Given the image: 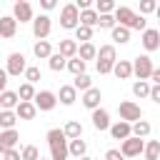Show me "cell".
<instances>
[{
	"instance_id": "11",
	"label": "cell",
	"mask_w": 160,
	"mask_h": 160,
	"mask_svg": "<svg viewBox=\"0 0 160 160\" xmlns=\"http://www.w3.org/2000/svg\"><path fill=\"white\" fill-rule=\"evenodd\" d=\"M18 140H20V132L18 130H0V152L5 155L8 150H15Z\"/></svg>"
},
{
	"instance_id": "43",
	"label": "cell",
	"mask_w": 160,
	"mask_h": 160,
	"mask_svg": "<svg viewBox=\"0 0 160 160\" xmlns=\"http://www.w3.org/2000/svg\"><path fill=\"white\" fill-rule=\"evenodd\" d=\"M8 78H10V75H8V70H5V68H0V95L8 90Z\"/></svg>"
},
{
	"instance_id": "14",
	"label": "cell",
	"mask_w": 160,
	"mask_h": 160,
	"mask_svg": "<svg viewBox=\"0 0 160 160\" xmlns=\"http://www.w3.org/2000/svg\"><path fill=\"white\" fill-rule=\"evenodd\" d=\"M142 48H145L148 52L158 50V48H160V30H155V28H148V30L142 32Z\"/></svg>"
},
{
	"instance_id": "49",
	"label": "cell",
	"mask_w": 160,
	"mask_h": 160,
	"mask_svg": "<svg viewBox=\"0 0 160 160\" xmlns=\"http://www.w3.org/2000/svg\"><path fill=\"white\" fill-rule=\"evenodd\" d=\"M150 80H152V85H160V68H155V70H152Z\"/></svg>"
},
{
	"instance_id": "30",
	"label": "cell",
	"mask_w": 160,
	"mask_h": 160,
	"mask_svg": "<svg viewBox=\"0 0 160 160\" xmlns=\"http://www.w3.org/2000/svg\"><path fill=\"white\" fill-rule=\"evenodd\" d=\"M98 20H100V15H98V10H92V8L80 12V25H85V28H95Z\"/></svg>"
},
{
	"instance_id": "48",
	"label": "cell",
	"mask_w": 160,
	"mask_h": 160,
	"mask_svg": "<svg viewBox=\"0 0 160 160\" xmlns=\"http://www.w3.org/2000/svg\"><path fill=\"white\" fill-rule=\"evenodd\" d=\"M40 5H42V10H52L58 2H55V0H40Z\"/></svg>"
},
{
	"instance_id": "2",
	"label": "cell",
	"mask_w": 160,
	"mask_h": 160,
	"mask_svg": "<svg viewBox=\"0 0 160 160\" xmlns=\"http://www.w3.org/2000/svg\"><path fill=\"white\" fill-rule=\"evenodd\" d=\"M115 22H120L122 28H128V30H148V22H145V18L142 15H138L135 10H130V8H125V5H120V8H115Z\"/></svg>"
},
{
	"instance_id": "19",
	"label": "cell",
	"mask_w": 160,
	"mask_h": 160,
	"mask_svg": "<svg viewBox=\"0 0 160 160\" xmlns=\"http://www.w3.org/2000/svg\"><path fill=\"white\" fill-rule=\"evenodd\" d=\"M112 75H115L118 80H128V78L132 75V62H130V60H118L115 68H112Z\"/></svg>"
},
{
	"instance_id": "5",
	"label": "cell",
	"mask_w": 160,
	"mask_h": 160,
	"mask_svg": "<svg viewBox=\"0 0 160 160\" xmlns=\"http://www.w3.org/2000/svg\"><path fill=\"white\" fill-rule=\"evenodd\" d=\"M152 70H155V65H152V60H150L148 55H138V58L132 60V75H135L138 80H150Z\"/></svg>"
},
{
	"instance_id": "44",
	"label": "cell",
	"mask_w": 160,
	"mask_h": 160,
	"mask_svg": "<svg viewBox=\"0 0 160 160\" xmlns=\"http://www.w3.org/2000/svg\"><path fill=\"white\" fill-rule=\"evenodd\" d=\"M95 68H98V72H100V75H108V72H112V68H115V65H108V62H100V60H98V62H95Z\"/></svg>"
},
{
	"instance_id": "54",
	"label": "cell",
	"mask_w": 160,
	"mask_h": 160,
	"mask_svg": "<svg viewBox=\"0 0 160 160\" xmlns=\"http://www.w3.org/2000/svg\"><path fill=\"white\" fill-rule=\"evenodd\" d=\"M158 20H160V18H158Z\"/></svg>"
},
{
	"instance_id": "1",
	"label": "cell",
	"mask_w": 160,
	"mask_h": 160,
	"mask_svg": "<svg viewBox=\"0 0 160 160\" xmlns=\"http://www.w3.org/2000/svg\"><path fill=\"white\" fill-rule=\"evenodd\" d=\"M68 138L60 128H52L48 130V145H50V160H68L70 150H68Z\"/></svg>"
},
{
	"instance_id": "10",
	"label": "cell",
	"mask_w": 160,
	"mask_h": 160,
	"mask_svg": "<svg viewBox=\"0 0 160 160\" xmlns=\"http://www.w3.org/2000/svg\"><path fill=\"white\" fill-rule=\"evenodd\" d=\"M50 30H52L50 15H38V18L32 20V35H35L38 40H45V38L50 35Z\"/></svg>"
},
{
	"instance_id": "50",
	"label": "cell",
	"mask_w": 160,
	"mask_h": 160,
	"mask_svg": "<svg viewBox=\"0 0 160 160\" xmlns=\"http://www.w3.org/2000/svg\"><path fill=\"white\" fill-rule=\"evenodd\" d=\"M155 15H158V18H160V5H158V10H155Z\"/></svg>"
},
{
	"instance_id": "46",
	"label": "cell",
	"mask_w": 160,
	"mask_h": 160,
	"mask_svg": "<svg viewBox=\"0 0 160 160\" xmlns=\"http://www.w3.org/2000/svg\"><path fill=\"white\" fill-rule=\"evenodd\" d=\"M105 160H122V152L120 150H108L105 152Z\"/></svg>"
},
{
	"instance_id": "45",
	"label": "cell",
	"mask_w": 160,
	"mask_h": 160,
	"mask_svg": "<svg viewBox=\"0 0 160 160\" xmlns=\"http://www.w3.org/2000/svg\"><path fill=\"white\" fill-rule=\"evenodd\" d=\"M150 100L160 105V85H152V88H150Z\"/></svg>"
},
{
	"instance_id": "40",
	"label": "cell",
	"mask_w": 160,
	"mask_h": 160,
	"mask_svg": "<svg viewBox=\"0 0 160 160\" xmlns=\"http://www.w3.org/2000/svg\"><path fill=\"white\" fill-rule=\"evenodd\" d=\"M25 80H28L30 85H35V82L40 80V68H35V65H28V70H25Z\"/></svg>"
},
{
	"instance_id": "7",
	"label": "cell",
	"mask_w": 160,
	"mask_h": 160,
	"mask_svg": "<svg viewBox=\"0 0 160 160\" xmlns=\"http://www.w3.org/2000/svg\"><path fill=\"white\" fill-rule=\"evenodd\" d=\"M8 75H25V70H28V62H25V55L22 52H10L8 55Z\"/></svg>"
},
{
	"instance_id": "17",
	"label": "cell",
	"mask_w": 160,
	"mask_h": 160,
	"mask_svg": "<svg viewBox=\"0 0 160 160\" xmlns=\"http://www.w3.org/2000/svg\"><path fill=\"white\" fill-rule=\"evenodd\" d=\"M78 42L75 40H60V45H58V52L65 58V60H72V58H78Z\"/></svg>"
},
{
	"instance_id": "35",
	"label": "cell",
	"mask_w": 160,
	"mask_h": 160,
	"mask_svg": "<svg viewBox=\"0 0 160 160\" xmlns=\"http://www.w3.org/2000/svg\"><path fill=\"white\" fill-rule=\"evenodd\" d=\"M85 68H88V62H82L80 58H72V60H68V70L78 78V75H85Z\"/></svg>"
},
{
	"instance_id": "36",
	"label": "cell",
	"mask_w": 160,
	"mask_h": 160,
	"mask_svg": "<svg viewBox=\"0 0 160 160\" xmlns=\"http://www.w3.org/2000/svg\"><path fill=\"white\" fill-rule=\"evenodd\" d=\"M72 88L75 90H82V92H88L90 88H92V80H90V75L85 72V75H78L75 80H72Z\"/></svg>"
},
{
	"instance_id": "29",
	"label": "cell",
	"mask_w": 160,
	"mask_h": 160,
	"mask_svg": "<svg viewBox=\"0 0 160 160\" xmlns=\"http://www.w3.org/2000/svg\"><path fill=\"white\" fill-rule=\"evenodd\" d=\"M35 85H30V82H22L20 88H18V98H20V102H32L35 100Z\"/></svg>"
},
{
	"instance_id": "15",
	"label": "cell",
	"mask_w": 160,
	"mask_h": 160,
	"mask_svg": "<svg viewBox=\"0 0 160 160\" xmlns=\"http://www.w3.org/2000/svg\"><path fill=\"white\" fill-rule=\"evenodd\" d=\"M15 32H18V20H15L12 15L0 18V38L10 40V38H15Z\"/></svg>"
},
{
	"instance_id": "18",
	"label": "cell",
	"mask_w": 160,
	"mask_h": 160,
	"mask_svg": "<svg viewBox=\"0 0 160 160\" xmlns=\"http://www.w3.org/2000/svg\"><path fill=\"white\" fill-rule=\"evenodd\" d=\"M98 60H100V62H108V65H115V62H118L115 45H100V50H98Z\"/></svg>"
},
{
	"instance_id": "51",
	"label": "cell",
	"mask_w": 160,
	"mask_h": 160,
	"mask_svg": "<svg viewBox=\"0 0 160 160\" xmlns=\"http://www.w3.org/2000/svg\"><path fill=\"white\" fill-rule=\"evenodd\" d=\"M80 160H92V158H88V155H85V158H80Z\"/></svg>"
},
{
	"instance_id": "28",
	"label": "cell",
	"mask_w": 160,
	"mask_h": 160,
	"mask_svg": "<svg viewBox=\"0 0 160 160\" xmlns=\"http://www.w3.org/2000/svg\"><path fill=\"white\" fill-rule=\"evenodd\" d=\"M68 150H70L72 158L80 160V158H85V152H88V142L80 140V138H78V140H70V142H68Z\"/></svg>"
},
{
	"instance_id": "53",
	"label": "cell",
	"mask_w": 160,
	"mask_h": 160,
	"mask_svg": "<svg viewBox=\"0 0 160 160\" xmlns=\"http://www.w3.org/2000/svg\"><path fill=\"white\" fill-rule=\"evenodd\" d=\"M122 160H128V158H122Z\"/></svg>"
},
{
	"instance_id": "47",
	"label": "cell",
	"mask_w": 160,
	"mask_h": 160,
	"mask_svg": "<svg viewBox=\"0 0 160 160\" xmlns=\"http://www.w3.org/2000/svg\"><path fill=\"white\" fill-rule=\"evenodd\" d=\"M5 160H22V158H20L18 150H8V152H5Z\"/></svg>"
},
{
	"instance_id": "9",
	"label": "cell",
	"mask_w": 160,
	"mask_h": 160,
	"mask_svg": "<svg viewBox=\"0 0 160 160\" xmlns=\"http://www.w3.org/2000/svg\"><path fill=\"white\" fill-rule=\"evenodd\" d=\"M35 108L38 110H42V112H50L55 105H58V95L55 92H50V90H40L38 95H35Z\"/></svg>"
},
{
	"instance_id": "20",
	"label": "cell",
	"mask_w": 160,
	"mask_h": 160,
	"mask_svg": "<svg viewBox=\"0 0 160 160\" xmlns=\"http://www.w3.org/2000/svg\"><path fill=\"white\" fill-rule=\"evenodd\" d=\"M20 105V98H18V92H12V90H5L2 95H0V110H15Z\"/></svg>"
},
{
	"instance_id": "4",
	"label": "cell",
	"mask_w": 160,
	"mask_h": 160,
	"mask_svg": "<svg viewBox=\"0 0 160 160\" xmlns=\"http://www.w3.org/2000/svg\"><path fill=\"white\" fill-rule=\"evenodd\" d=\"M118 112H120V120H125V122H130V125H135L138 120H142V110H140V105L132 102V100H122V102L118 105Z\"/></svg>"
},
{
	"instance_id": "6",
	"label": "cell",
	"mask_w": 160,
	"mask_h": 160,
	"mask_svg": "<svg viewBox=\"0 0 160 160\" xmlns=\"http://www.w3.org/2000/svg\"><path fill=\"white\" fill-rule=\"evenodd\" d=\"M120 152H122V158L132 160V158H138V155H142V152H145V140L132 135V138L122 140V145H120Z\"/></svg>"
},
{
	"instance_id": "12",
	"label": "cell",
	"mask_w": 160,
	"mask_h": 160,
	"mask_svg": "<svg viewBox=\"0 0 160 160\" xmlns=\"http://www.w3.org/2000/svg\"><path fill=\"white\" fill-rule=\"evenodd\" d=\"M90 120H92V128H95V130H100V132H102V130H110V112H108L105 108L92 110V118H90Z\"/></svg>"
},
{
	"instance_id": "38",
	"label": "cell",
	"mask_w": 160,
	"mask_h": 160,
	"mask_svg": "<svg viewBox=\"0 0 160 160\" xmlns=\"http://www.w3.org/2000/svg\"><path fill=\"white\" fill-rule=\"evenodd\" d=\"M20 158H22V160H40V150H38L35 145H25V148L20 150Z\"/></svg>"
},
{
	"instance_id": "27",
	"label": "cell",
	"mask_w": 160,
	"mask_h": 160,
	"mask_svg": "<svg viewBox=\"0 0 160 160\" xmlns=\"http://www.w3.org/2000/svg\"><path fill=\"white\" fill-rule=\"evenodd\" d=\"M62 132H65L68 140H78V138H82V125H80L78 120H70V122H65Z\"/></svg>"
},
{
	"instance_id": "3",
	"label": "cell",
	"mask_w": 160,
	"mask_h": 160,
	"mask_svg": "<svg viewBox=\"0 0 160 160\" xmlns=\"http://www.w3.org/2000/svg\"><path fill=\"white\" fill-rule=\"evenodd\" d=\"M60 28H65V30H78L80 28V10L75 8V2L62 5V10H60Z\"/></svg>"
},
{
	"instance_id": "41",
	"label": "cell",
	"mask_w": 160,
	"mask_h": 160,
	"mask_svg": "<svg viewBox=\"0 0 160 160\" xmlns=\"http://www.w3.org/2000/svg\"><path fill=\"white\" fill-rule=\"evenodd\" d=\"M158 10V2L155 0H142L140 2V15H150V12H155Z\"/></svg>"
},
{
	"instance_id": "21",
	"label": "cell",
	"mask_w": 160,
	"mask_h": 160,
	"mask_svg": "<svg viewBox=\"0 0 160 160\" xmlns=\"http://www.w3.org/2000/svg\"><path fill=\"white\" fill-rule=\"evenodd\" d=\"M15 115H18V120H32L38 115V108H35V102H20L15 108Z\"/></svg>"
},
{
	"instance_id": "24",
	"label": "cell",
	"mask_w": 160,
	"mask_h": 160,
	"mask_svg": "<svg viewBox=\"0 0 160 160\" xmlns=\"http://www.w3.org/2000/svg\"><path fill=\"white\" fill-rule=\"evenodd\" d=\"M18 115L15 110H0V130H15Z\"/></svg>"
},
{
	"instance_id": "26",
	"label": "cell",
	"mask_w": 160,
	"mask_h": 160,
	"mask_svg": "<svg viewBox=\"0 0 160 160\" xmlns=\"http://www.w3.org/2000/svg\"><path fill=\"white\" fill-rule=\"evenodd\" d=\"M78 58H80L82 62H88V60H95V58H98V48H95L92 42H82V45L78 48Z\"/></svg>"
},
{
	"instance_id": "8",
	"label": "cell",
	"mask_w": 160,
	"mask_h": 160,
	"mask_svg": "<svg viewBox=\"0 0 160 160\" xmlns=\"http://www.w3.org/2000/svg\"><path fill=\"white\" fill-rule=\"evenodd\" d=\"M12 18H15L18 22H32V20H35L32 5H30L28 0H18V2L12 5Z\"/></svg>"
},
{
	"instance_id": "23",
	"label": "cell",
	"mask_w": 160,
	"mask_h": 160,
	"mask_svg": "<svg viewBox=\"0 0 160 160\" xmlns=\"http://www.w3.org/2000/svg\"><path fill=\"white\" fill-rule=\"evenodd\" d=\"M58 100H60L62 105H72V102L78 100V90H75L72 85H62L60 92H58Z\"/></svg>"
},
{
	"instance_id": "34",
	"label": "cell",
	"mask_w": 160,
	"mask_h": 160,
	"mask_svg": "<svg viewBox=\"0 0 160 160\" xmlns=\"http://www.w3.org/2000/svg\"><path fill=\"white\" fill-rule=\"evenodd\" d=\"M115 8H118V5H115L112 0H98V2H95L98 15H112V12H115Z\"/></svg>"
},
{
	"instance_id": "42",
	"label": "cell",
	"mask_w": 160,
	"mask_h": 160,
	"mask_svg": "<svg viewBox=\"0 0 160 160\" xmlns=\"http://www.w3.org/2000/svg\"><path fill=\"white\" fill-rule=\"evenodd\" d=\"M98 25H100V28H105V30H112V28H115V15H100Z\"/></svg>"
},
{
	"instance_id": "13",
	"label": "cell",
	"mask_w": 160,
	"mask_h": 160,
	"mask_svg": "<svg viewBox=\"0 0 160 160\" xmlns=\"http://www.w3.org/2000/svg\"><path fill=\"white\" fill-rule=\"evenodd\" d=\"M110 135L115 140H128V138H132V125L125 120H118L115 125H110Z\"/></svg>"
},
{
	"instance_id": "22",
	"label": "cell",
	"mask_w": 160,
	"mask_h": 160,
	"mask_svg": "<svg viewBox=\"0 0 160 160\" xmlns=\"http://www.w3.org/2000/svg\"><path fill=\"white\" fill-rule=\"evenodd\" d=\"M32 52H35V58H38V60H50L52 48H50V42H48V40H38V42L32 45Z\"/></svg>"
},
{
	"instance_id": "32",
	"label": "cell",
	"mask_w": 160,
	"mask_h": 160,
	"mask_svg": "<svg viewBox=\"0 0 160 160\" xmlns=\"http://www.w3.org/2000/svg\"><path fill=\"white\" fill-rule=\"evenodd\" d=\"M48 65H50V70L60 72V70H65V68H68V60H65L60 52H52V55H50V60H48Z\"/></svg>"
},
{
	"instance_id": "16",
	"label": "cell",
	"mask_w": 160,
	"mask_h": 160,
	"mask_svg": "<svg viewBox=\"0 0 160 160\" xmlns=\"http://www.w3.org/2000/svg\"><path fill=\"white\" fill-rule=\"evenodd\" d=\"M100 100H102L100 88H90L88 92H82V105H85L88 110H98V108H100Z\"/></svg>"
},
{
	"instance_id": "52",
	"label": "cell",
	"mask_w": 160,
	"mask_h": 160,
	"mask_svg": "<svg viewBox=\"0 0 160 160\" xmlns=\"http://www.w3.org/2000/svg\"><path fill=\"white\" fill-rule=\"evenodd\" d=\"M40 160H45V158H40Z\"/></svg>"
},
{
	"instance_id": "37",
	"label": "cell",
	"mask_w": 160,
	"mask_h": 160,
	"mask_svg": "<svg viewBox=\"0 0 160 160\" xmlns=\"http://www.w3.org/2000/svg\"><path fill=\"white\" fill-rule=\"evenodd\" d=\"M150 130H152V128H150L148 120H138V122L132 125V135H135V138H148Z\"/></svg>"
},
{
	"instance_id": "33",
	"label": "cell",
	"mask_w": 160,
	"mask_h": 160,
	"mask_svg": "<svg viewBox=\"0 0 160 160\" xmlns=\"http://www.w3.org/2000/svg\"><path fill=\"white\" fill-rule=\"evenodd\" d=\"M150 88H152V85H150L148 80H138V82L132 85V95H135V98H150Z\"/></svg>"
},
{
	"instance_id": "39",
	"label": "cell",
	"mask_w": 160,
	"mask_h": 160,
	"mask_svg": "<svg viewBox=\"0 0 160 160\" xmlns=\"http://www.w3.org/2000/svg\"><path fill=\"white\" fill-rule=\"evenodd\" d=\"M75 40L90 42V40H92V28H85V25H80V28L75 30Z\"/></svg>"
},
{
	"instance_id": "31",
	"label": "cell",
	"mask_w": 160,
	"mask_h": 160,
	"mask_svg": "<svg viewBox=\"0 0 160 160\" xmlns=\"http://www.w3.org/2000/svg\"><path fill=\"white\" fill-rule=\"evenodd\" d=\"M142 155H145V160H158L160 158V140H148Z\"/></svg>"
},
{
	"instance_id": "25",
	"label": "cell",
	"mask_w": 160,
	"mask_h": 160,
	"mask_svg": "<svg viewBox=\"0 0 160 160\" xmlns=\"http://www.w3.org/2000/svg\"><path fill=\"white\" fill-rule=\"evenodd\" d=\"M110 38H112V42L125 45V42H130V30H128V28H122V25H115V28L110 30Z\"/></svg>"
}]
</instances>
